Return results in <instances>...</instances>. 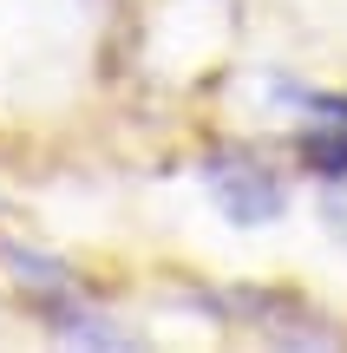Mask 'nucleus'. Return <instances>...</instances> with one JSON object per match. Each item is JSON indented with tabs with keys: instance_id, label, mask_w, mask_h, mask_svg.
I'll return each instance as SVG.
<instances>
[{
	"instance_id": "f03ea898",
	"label": "nucleus",
	"mask_w": 347,
	"mask_h": 353,
	"mask_svg": "<svg viewBox=\"0 0 347 353\" xmlns=\"http://www.w3.org/2000/svg\"><path fill=\"white\" fill-rule=\"evenodd\" d=\"M321 223L335 229V242L347 249V176H341V183H328V196H321Z\"/></svg>"
},
{
	"instance_id": "f257e3e1",
	"label": "nucleus",
	"mask_w": 347,
	"mask_h": 353,
	"mask_svg": "<svg viewBox=\"0 0 347 353\" xmlns=\"http://www.w3.org/2000/svg\"><path fill=\"white\" fill-rule=\"evenodd\" d=\"M204 190L217 203V216L236 229H262L288 216V176L256 151H217L204 164Z\"/></svg>"
}]
</instances>
